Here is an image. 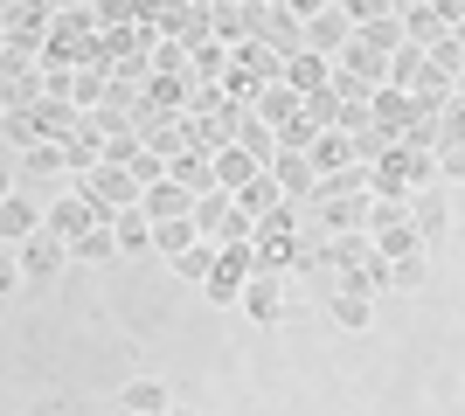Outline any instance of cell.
Listing matches in <instances>:
<instances>
[{"label": "cell", "mask_w": 465, "mask_h": 416, "mask_svg": "<svg viewBox=\"0 0 465 416\" xmlns=\"http://www.w3.org/2000/svg\"><path fill=\"white\" fill-rule=\"evenodd\" d=\"M230 216H236V201L223 195V188H215V195H202V201L188 208V222L202 229V243H215V237H223V229H230Z\"/></svg>", "instance_id": "603a6c76"}, {"label": "cell", "mask_w": 465, "mask_h": 416, "mask_svg": "<svg viewBox=\"0 0 465 416\" xmlns=\"http://www.w3.org/2000/svg\"><path fill=\"white\" fill-rule=\"evenodd\" d=\"M348 42H354L348 7H312V15H306V49H312V56H327V63H333Z\"/></svg>", "instance_id": "30bf717a"}, {"label": "cell", "mask_w": 465, "mask_h": 416, "mask_svg": "<svg viewBox=\"0 0 465 416\" xmlns=\"http://www.w3.org/2000/svg\"><path fill=\"white\" fill-rule=\"evenodd\" d=\"M70 188L97 208V222H118L125 208H139V180L125 167H84V174H70Z\"/></svg>", "instance_id": "6da1fadb"}, {"label": "cell", "mask_w": 465, "mask_h": 416, "mask_svg": "<svg viewBox=\"0 0 465 416\" xmlns=\"http://www.w3.org/2000/svg\"><path fill=\"white\" fill-rule=\"evenodd\" d=\"M369 201L375 195H327V201H312V208H320V229H327V237H348V229L369 222Z\"/></svg>", "instance_id": "9a60e30c"}, {"label": "cell", "mask_w": 465, "mask_h": 416, "mask_svg": "<svg viewBox=\"0 0 465 416\" xmlns=\"http://www.w3.org/2000/svg\"><path fill=\"white\" fill-rule=\"evenodd\" d=\"M15 285H21V264L15 250H0V298H15Z\"/></svg>", "instance_id": "bcb514c9"}, {"label": "cell", "mask_w": 465, "mask_h": 416, "mask_svg": "<svg viewBox=\"0 0 465 416\" xmlns=\"http://www.w3.org/2000/svg\"><path fill=\"white\" fill-rule=\"evenodd\" d=\"M236 305H243V313H251L257 326H278V319L292 313V305H285V285H278V277H264V271H257L251 285H243V298H236Z\"/></svg>", "instance_id": "5bb4252c"}, {"label": "cell", "mask_w": 465, "mask_h": 416, "mask_svg": "<svg viewBox=\"0 0 465 416\" xmlns=\"http://www.w3.org/2000/svg\"><path fill=\"white\" fill-rule=\"evenodd\" d=\"M15 264H21V285H49V277L70 264V243H56L49 229H35V237L15 250Z\"/></svg>", "instance_id": "9c48e42d"}, {"label": "cell", "mask_w": 465, "mask_h": 416, "mask_svg": "<svg viewBox=\"0 0 465 416\" xmlns=\"http://www.w3.org/2000/svg\"><path fill=\"white\" fill-rule=\"evenodd\" d=\"M285 83L299 91V98H312V91H327V83H333V63L306 49V56H292V63H285Z\"/></svg>", "instance_id": "d4e9b609"}, {"label": "cell", "mask_w": 465, "mask_h": 416, "mask_svg": "<svg viewBox=\"0 0 465 416\" xmlns=\"http://www.w3.org/2000/svg\"><path fill=\"white\" fill-rule=\"evenodd\" d=\"M438 174H445V180H465V146H445V153H438Z\"/></svg>", "instance_id": "f6af8a7d"}, {"label": "cell", "mask_w": 465, "mask_h": 416, "mask_svg": "<svg viewBox=\"0 0 465 416\" xmlns=\"http://www.w3.org/2000/svg\"><path fill=\"white\" fill-rule=\"evenodd\" d=\"M223 77H230V49H223V42L194 49V83H223Z\"/></svg>", "instance_id": "60d3db41"}, {"label": "cell", "mask_w": 465, "mask_h": 416, "mask_svg": "<svg viewBox=\"0 0 465 416\" xmlns=\"http://www.w3.org/2000/svg\"><path fill=\"white\" fill-rule=\"evenodd\" d=\"M139 28H146V35L153 42H181V49H209V7H202V0H174V7H146V15H139Z\"/></svg>", "instance_id": "7a4b0ae2"}, {"label": "cell", "mask_w": 465, "mask_h": 416, "mask_svg": "<svg viewBox=\"0 0 465 416\" xmlns=\"http://www.w3.org/2000/svg\"><path fill=\"white\" fill-rule=\"evenodd\" d=\"M42 104V70L28 56H0V111H35Z\"/></svg>", "instance_id": "277c9868"}, {"label": "cell", "mask_w": 465, "mask_h": 416, "mask_svg": "<svg viewBox=\"0 0 465 416\" xmlns=\"http://www.w3.org/2000/svg\"><path fill=\"white\" fill-rule=\"evenodd\" d=\"M0 139H7L15 153H28V146H42V132H35V111H7V119H0Z\"/></svg>", "instance_id": "f35d334b"}, {"label": "cell", "mask_w": 465, "mask_h": 416, "mask_svg": "<svg viewBox=\"0 0 465 416\" xmlns=\"http://www.w3.org/2000/svg\"><path fill=\"white\" fill-rule=\"evenodd\" d=\"M257 42H264V49H278V56H306V15H299V7H264V15H257Z\"/></svg>", "instance_id": "5b68a950"}, {"label": "cell", "mask_w": 465, "mask_h": 416, "mask_svg": "<svg viewBox=\"0 0 465 416\" xmlns=\"http://www.w3.org/2000/svg\"><path fill=\"white\" fill-rule=\"evenodd\" d=\"M167 416H188V410H167Z\"/></svg>", "instance_id": "c3c4849f"}, {"label": "cell", "mask_w": 465, "mask_h": 416, "mask_svg": "<svg viewBox=\"0 0 465 416\" xmlns=\"http://www.w3.org/2000/svg\"><path fill=\"white\" fill-rule=\"evenodd\" d=\"M369 264H382V250H375L369 229H348V237H327V243H320V277H333V271H369Z\"/></svg>", "instance_id": "52a82bcc"}, {"label": "cell", "mask_w": 465, "mask_h": 416, "mask_svg": "<svg viewBox=\"0 0 465 416\" xmlns=\"http://www.w3.org/2000/svg\"><path fill=\"white\" fill-rule=\"evenodd\" d=\"M264 174V167H257L251 153H243V146H230V153H215V188H223V195H243V188H251V180Z\"/></svg>", "instance_id": "d6986e66"}, {"label": "cell", "mask_w": 465, "mask_h": 416, "mask_svg": "<svg viewBox=\"0 0 465 416\" xmlns=\"http://www.w3.org/2000/svg\"><path fill=\"white\" fill-rule=\"evenodd\" d=\"M49 28H56V7H42V0H15V7H0V35H7V49L28 56V63L42 56Z\"/></svg>", "instance_id": "3957f363"}, {"label": "cell", "mask_w": 465, "mask_h": 416, "mask_svg": "<svg viewBox=\"0 0 465 416\" xmlns=\"http://www.w3.org/2000/svg\"><path fill=\"white\" fill-rule=\"evenodd\" d=\"M354 42H361V49H375V56H396V49H403V21L389 15V21H369V28H354Z\"/></svg>", "instance_id": "d6a6232c"}, {"label": "cell", "mask_w": 465, "mask_h": 416, "mask_svg": "<svg viewBox=\"0 0 465 416\" xmlns=\"http://www.w3.org/2000/svg\"><path fill=\"white\" fill-rule=\"evenodd\" d=\"M459 257H465V243H459Z\"/></svg>", "instance_id": "681fc988"}, {"label": "cell", "mask_w": 465, "mask_h": 416, "mask_svg": "<svg viewBox=\"0 0 465 416\" xmlns=\"http://www.w3.org/2000/svg\"><path fill=\"white\" fill-rule=\"evenodd\" d=\"M21 174H28V180H63V174H70V153L42 139V146H28V153H21Z\"/></svg>", "instance_id": "f1b7e54d"}, {"label": "cell", "mask_w": 465, "mask_h": 416, "mask_svg": "<svg viewBox=\"0 0 465 416\" xmlns=\"http://www.w3.org/2000/svg\"><path fill=\"white\" fill-rule=\"evenodd\" d=\"M417 70H424V49H396V56H389V83H396V91H410V77H417Z\"/></svg>", "instance_id": "b9f144b4"}, {"label": "cell", "mask_w": 465, "mask_h": 416, "mask_svg": "<svg viewBox=\"0 0 465 416\" xmlns=\"http://www.w3.org/2000/svg\"><path fill=\"white\" fill-rule=\"evenodd\" d=\"M118 416H133V410H118Z\"/></svg>", "instance_id": "f907efd6"}, {"label": "cell", "mask_w": 465, "mask_h": 416, "mask_svg": "<svg viewBox=\"0 0 465 416\" xmlns=\"http://www.w3.org/2000/svg\"><path fill=\"white\" fill-rule=\"evenodd\" d=\"M35 229H42V216H35V201H28V195H7V201H0V250H21Z\"/></svg>", "instance_id": "2e32d148"}, {"label": "cell", "mask_w": 465, "mask_h": 416, "mask_svg": "<svg viewBox=\"0 0 465 416\" xmlns=\"http://www.w3.org/2000/svg\"><path fill=\"white\" fill-rule=\"evenodd\" d=\"M369 313H375L369 298H341V292L327 298V319L341 326V334H361V326H369Z\"/></svg>", "instance_id": "d590c367"}, {"label": "cell", "mask_w": 465, "mask_h": 416, "mask_svg": "<svg viewBox=\"0 0 465 416\" xmlns=\"http://www.w3.org/2000/svg\"><path fill=\"white\" fill-rule=\"evenodd\" d=\"M264 174H272L278 188H285V201H312V188H320V174H312V160H306V153H292V146H278Z\"/></svg>", "instance_id": "4fadbf2b"}, {"label": "cell", "mask_w": 465, "mask_h": 416, "mask_svg": "<svg viewBox=\"0 0 465 416\" xmlns=\"http://www.w3.org/2000/svg\"><path fill=\"white\" fill-rule=\"evenodd\" d=\"M167 271H174V277H188V285H209V271H215V243H194V250L167 257Z\"/></svg>", "instance_id": "1f68e13d"}, {"label": "cell", "mask_w": 465, "mask_h": 416, "mask_svg": "<svg viewBox=\"0 0 465 416\" xmlns=\"http://www.w3.org/2000/svg\"><path fill=\"white\" fill-rule=\"evenodd\" d=\"M251 111H257L264 125H272V132H285V125L299 119V91H292V83H272V91H264V98H257Z\"/></svg>", "instance_id": "4316f807"}, {"label": "cell", "mask_w": 465, "mask_h": 416, "mask_svg": "<svg viewBox=\"0 0 465 416\" xmlns=\"http://www.w3.org/2000/svg\"><path fill=\"white\" fill-rule=\"evenodd\" d=\"M104 83H112V77L77 70V77H70V104H77V111H97V104H104Z\"/></svg>", "instance_id": "ab89813d"}, {"label": "cell", "mask_w": 465, "mask_h": 416, "mask_svg": "<svg viewBox=\"0 0 465 416\" xmlns=\"http://www.w3.org/2000/svg\"><path fill=\"white\" fill-rule=\"evenodd\" d=\"M118 410H133V416H167V410H174V396H167V382L133 375L125 389H118Z\"/></svg>", "instance_id": "e0dca14e"}, {"label": "cell", "mask_w": 465, "mask_h": 416, "mask_svg": "<svg viewBox=\"0 0 465 416\" xmlns=\"http://www.w3.org/2000/svg\"><path fill=\"white\" fill-rule=\"evenodd\" d=\"M139 208H146V222H188L194 195H181L174 180H160V188H146V195H139Z\"/></svg>", "instance_id": "44dd1931"}, {"label": "cell", "mask_w": 465, "mask_h": 416, "mask_svg": "<svg viewBox=\"0 0 465 416\" xmlns=\"http://www.w3.org/2000/svg\"><path fill=\"white\" fill-rule=\"evenodd\" d=\"M167 180H174L181 195H215V160L209 153H181V160H167Z\"/></svg>", "instance_id": "ac0fdd59"}, {"label": "cell", "mask_w": 465, "mask_h": 416, "mask_svg": "<svg viewBox=\"0 0 465 416\" xmlns=\"http://www.w3.org/2000/svg\"><path fill=\"white\" fill-rule=\"evenodd\" d=\"M7 195H15V174H7V167H0V201H7Z\"/></svg>", "instance_id": "7dc6e473"}, {"label": "cell", "mask_w": 465, "mask_h": 416, "mask_svg": "<svg viewBox=\"0 0 465 416\" xmlns=\"http://www.w3.org/2000/svg\"><path fill=\"white\" fill-rule=\"evenodd\" d=\"M424 285V257H389V292H417Z\"/></svg>", "instance_id": "7bdbcfd3"}, {"label": "cell", "mask_w": 465, "mask_h": 416, "mask_svg": "<svg viewBox=\"0 0 465 416\" xmlns=\"http://www.w3.org/2000/svg\"><path fill=\"white\" fill-rule=\"evenodd\" d=\"M438 139H445V146H465V91H451V98L438 104Z\"/></svg>", "instance_id": "74e56055"}, {"label": "cell", "mask_w": 465, "mask_h": 416, "mask_svg": "<svg viewBox=\"0 0 465 416\" xmlns=\"http://www.w3.org/2000/svg\"><path fill=\"white\" fill-rule=\"evenodd\" d=\"M369 111H375V125H382L389 139H403V125H410V111H417V104H410V91H396V83H382V91H375V98H369Z\"/></svg>", "instance_id": "7402d4cb"}, {"label": "cell", "mask_w": 465, "mask_h": 416, "mask_svg": "<svg viewBox=\"0 0 465 416\" xmlns=\"http://www.w3.org/2000/svg\"><path fill=\"white\" fill-rule=\"evenodd\" d=\"M251 277H257V257H251V243H236V250H215V271H209V298H215V305H236Z\"/></svg>", "instance_id": "8992f818"}, {"label": "cell", "mask_w": 465, "mask_h": 416, "mask_svg": "<svg viewBox=\"0 0 465 416\" xmlns=\"http://www.w3.org/2000/svg\"><path fill=\"white\" fill-rule=\"evenodd\" d=\"M125 174H133V180H139V195H146V188H160V180H167V160L139 146V160H133V167H125Z\"/></svg>", "instance_id": "ee69618b"}, {"label": "cell", "mask_w": 465, "mask_h": 416, "mask_svg": "<svg viewBox=\"0 0 465 416\" xmlns=\"http://www.w3.org/2000/svg\"><path fill=\"white\" fill-rule=\"evenodd\" d=\"M403 222H410V201L375 195V201H369V222H361V229H369V237H389V229H403Z\"/></svg>", "instance_id": "e575fe53"}, {"label": "cell", "mask_w": 465, "mask_h": 416, "mask_svg": "<svg viewBox=\"0 0 465 416\" xmlns=\"http://www.w3.org/2000/svg\"><path fill=\"white\" fill-rule=\"evenodd\" d=\"M112 237H118L125 257H133V250H153V222H146V208H125V216L112 222Z\"/></svg>", "instance_id": "4dcf8cb0"}, {"label": "cell", "mask_w": 465, "mask_h": 416, "mask_svg": "<svg viewBox=\"0 0 465 416\" xmlns=\"http://www.w3.org/2000/svg\"><path fill=\"white\" fill-rule=\"evenodd\" d=\"M396 21H403V42H410V49H424V56L451 35L445 0H410V7H396Z\"/></svg>", "instance_id": "ba28073f"}, {"label": "cell", "mask_w": 465, "mask_h": 416, "mask_svg": "<svg viewBox=\"0 0 465 416\" xmlns=\"http://www.w3.org/2000/svg\"><path fill=\"white\" fill-rule=\"evenodd\" d=\"M70 257H77V264H112V257H118V237H112V222H97V229L77 243V250H70Z\"/></svg>", "instance_id": "8d00e7d4"}, {"label": "cell", "mask_w": 465, "mask_h": 416, "mask_svg": "<svg viewBox=\"0 0 465 416\" xmlns=\"http://www.w3.org/2000/svg\"><path fill=\"white\" fill-rule=\"evenodd\" d=\"M194 243H202L194 222H153V250L160 257H181V250H194Z\"/></svg>", "instance_id": "836d02e7"}, {"label": "cell", "mask_w": 465, "mask_h": 416, "mask_svg": "<svg viewBox=\"0 0 465 416\" xmlns=\"http://www.w3.org/2000/svg\"><path fill=\"white\" fill-rule=\"evenodd\" d=\"M306 160H312V174H320V180H333V174H348V167H354V146L341 132H320L306 146Z\"/></svg>", "instance_id": "ffe728a7"}, {"label": "cell", "mask_w": 465, "mask_h": 416, "mask_svg": "<svg viewBox=\"0 0 465 416\" xmlns=\"http://www.w3.org/2000/svg\"><path fill=\"white\" fill-rule=\"evenodd\" d=\"M236 146H243V153L257 160V167H272V153H278V132L264 119H257V111H243V119H236Z\"/></svg>", "instance_id": "484cf974"}, {"label": "cell", "mask_w": 465, "mask_h": 416, "mask_svg": "<svg viewBox=\"0 0 465 416\" xmlns=\"http://www.w3.org/2000/svg\"><path fill=\"white\" fill-rule=\"evenodd\" d=\"M236 208H243V216H251V222H264V216H278V208H292V201H285V188H278L272 174H257L251 188L236 195Z\"/></svg>", "instance_id": "cb8c5ba5"}, {"label": "cell", "mask_w": 465, "mask_h": 416, "mask_svg": "<svg viewBox=\"0 0 465 416\" xmlns=\"http://www.w3.org/2000/svg\"><path fill=\"white\" fill-rule=\"evenodd\" d=\"M257 0H223V7H209V42H223V49H243V42L257 35Z\"/></svg>", "instance_id": "8fae6325"}, {"label": "cell", "mask_w": 465, "mask_h": 416, "mask_svg": "<svg viewBox=\"0 0 465 416\" xmlns=\"http://www.w3.org/2000/svg\"><path fill=\"white\" fill-rule=\"evenodd\" d=\"M42 229H49V237H56V243H70V250H77V243H84V237H91V229H97V208H91V201H84V195H63L56 208L42 216Z\"/></svg>", "instance_id": "7c38bea8"}, {"label": "cell", "mask_w": 465, "mask_h": 416, "mask_svg": "<svg viewBox=\"0 0 465 416\" xmlns=\"http://www.w3.org/2000/svg\"><path fill=\"white\" fill-rule=\"evenodd\" d=\"M299 119L312 125V139L341 132V98H333V91H312V98H299Z\"/></svg>", "instance_id": "f546056e"}, {"label": "cell", "mask_w": 465, "mask_h": 416, "mask_svg": "<svg viewBox=\"0 0 465 416\" xmlns=\"http://www.w3.org/2000/svg\"><path fill=\"white\" fill-rule=\"evenodd\" d=\"M410 222H417V237H424V250H430V243L445 237V195H430V188L410 195Z\"/></svg>", "instance_id": "83f0119b"}]
</instances>
